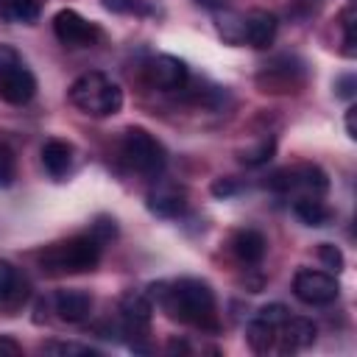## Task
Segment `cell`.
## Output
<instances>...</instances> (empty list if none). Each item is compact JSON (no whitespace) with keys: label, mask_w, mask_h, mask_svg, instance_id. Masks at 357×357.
Segmentation results:
<instances>
[{"label":"cell","mask_w":357,"mask_h":357,"mask_svg":"<svg viewBox=\"0 0 357 357\" xmlns=\"http://www.w3.org/2000/svg\"><path fill=\"white\" fill-rule=\"evenodd\" d=\"M145 293L153 301V307H159L170 321L209 332L218 329V298L209 282L181 276L173 282H153Z\"/></svg>","instance_id":"6da1fadb"},{"label":"cell","mask_w":357,"mask_h":357,"mask_svg":"<svg viewBox=\"0 0 357 357\" xmlns=\"http://www.w3.org/2000/svg\"><path fill=\"white\" fill-rule=\"evenodd\" d=\"M103 254V243L95 240L89 231L75 234L59 243H50L39 251V268L47 276H75V273H89L98 268Z\"/></svg>","instance_id":"7a4b0ae2"},{"label":"cell","mask_w":357,"mask_h":357,"mask_svg":"<svg viewBox=\"0 0 357 357\" xmlns=\"http://www.w3.org/2000/svg\"><path fill=\"white\" fill-rule=\"evenodd\" d=\"M70 103L89 117H109L123 109V89L109 75L92 70L78 75L67 89Z\"/></svg>","instance_id":"3957f363"},{"label":"cell","mask_w":357,"mask_h":357,"mask_svg":"<svg viewBox=\"0 0 357 357\" xmlns=\"http://www.w3.org/2000/svg\"><path fill=\"white\" fill-rule=\"evenodd\" d=\"M120 153L128 162V167L145 178H159L167 167V151L165 145L142 126H128L123 131Z\"/></svg>","instance_id":"277c9868"},{"label":"cell","mask_w":357,"mask_h":357,"mask_svg":"<svg viewBox=\"0 0 357 357\" xmlns=\"http://www.w3.org/2000/svg\"><path fill=\"white\" fill-rule=\"evenodd\" d=\"M265 187L276 195H293V198H324L329 190V176L318 165H293L271 173L265 178Z\"/></svg>","instance_id":"5b68a950"},{"label":"cell","mask_w":357,"mask_h":357,"mask_svg":"<svg viewBox=\"0 0 357 357\" xmlns=\"http://www.w3.org/2000/svg\"><path fill=\"white\" fill-rule=\"evenodd\" d=\"M307 84V64L298 56L282 53L262 64L257 73V86L268 95H296Z\"/></svg>","instance_id":"8992f818"},{"label":"cell","mask_w":357,"mask_h":357,"mask_svg":"<svg viewBox=\"0 0 357 357\" xmlns=\"http://www.w3.org/2000/svg\"><path fill=\"white\" fill-rule=\"evenodd\" d=\"M151 318H153V301L142 290H126L120 298V324L117 335H126L128 346L134 351H148V332H151Z\"/></svg>","instance_id":"52a82bcc"},{"label":"cell","mask_w":357,"mask_h":357,"mask_svg":"<svg viewBox=\"0 0 357 357\" xmlns=\"http://www.w3.org/2000/svg\"><path fill=\"white\" fill-rule=\"evenodd\" d=\"M293 296L307 307H326V304L337 301L340 284H337L335 273H329V271L301 268L293 276Z\"/></svg>","instance_id":"ba28073f"},{"label":"cell","mask_w":357,"mask_h":357,"mask_svg":"<svg viewBox=\"0 0 357 357\" xmlns=\"http://www.w3.org/2000/svg\"><path fill=\"white\" fill-rule=\"evenodd\" d=\"M53 33L64 47H92L100 42V28L81 17L75 8H61L53 17Z\"/></svg>","instance_id":"9c48e42d"},{"label":"cell","mask_w":357,"mask_h":357,"mask_svg":"<svg viewBox=\"0 0 357 357\" xmlns=\"http://www.w3.org/2000/svg\"><path fill=\"white\" fill-rule=\"evenodd\" d=\"M145 81L153 86V89H162V92H176V89H184L187 81H190V70L181 59L176 56H167V53H159V56H151L145 61Z\"/></svg>","instance_id":"30bf717a"},{"label":"cell","mask_w":357,"mask_h":357,"mask_svg":"<svg viewBox=\"0 0 357 357\" xmlns=\"http://www.w3.org/2000/svg\"><path fill=\"white\" fill-rule=\"evenodd\" d=\"M153 181L156 184L145 195L148 209L156 218H178V215H184V209H187V190L181 184H176V181H159V178H153Z\"/></svg>","instance_id":"8fae6325"},{"label":"cell","mask_w":357,"mask_h":357,"mask_svg":"<svg viewBox=\"0 0 357 357\" xmlns=\"http://www.w3.org/2000/svg\"><path fill=\"white\" fill-rule=\"evenodd\" d=\"M47 304H50V310L56 312L59 321H64V324H81V321H86L92 315L95 298L86 290L67 287V290H56L47 298Z\"/></svg>","instance_id":"7c38bea8"},{"label":"cell","mask_w":357,"mask_h":357,"mask_svg":"<svg viewBox=\"0 0 357 357\" xmlns=\"http://www.w3.org/2000/svg\"><path fill=\"white\" fill-rule=\"evenodd\" d=\"M279 31V20L273 11L265 8H254L248 14H243V45H251L257 50H265L273 45Z\"/></svg>","instance_id":"4fadbf2b"},{"label":"cell","mask_w":357,"mask_h":357,"mask_svg":"<svg viewBox=\"0 0 357 357\" xmlns=\"http://www.w3.org/2000/svg\"><path fill=\"white\" fill-rule=\"evenodd\" d=\"M36 95V75L22 64L0 73V100L11 106H22Z\"/></svg>","instance_id":"5bb4252c"},{"label":"cell","mask_w":357,"mask_h":357,"mask_svg":"<svg viewBox=\"0 0 357 357\" xmlns=\"http://www.w3.org/2000/svg\"><path fill=\"white\" fill-rule=\"evenodd\" d=\"M315 324L310 318H301V315H287L284 324L279 326L276 332V349L279 354H287V351H298V349H307L315 343Z\"/></svg>","instance_id":"9a60e30c"},{"label":"cell","mask_w":357,"mask_h":357,"mask_svg":"<svg viewBox=\"0 0 357 357\" xmlns=\"http://www.w3.org/2000/svg\"><path fill=\"white\" fill-rule=\"evenodd\" d=\"M231 251L243 265H259L268 251V240L257 229H237L231 234Z\"/></svg>","instance_id":"2e32d148"},{"label":"cell","mask_w":357,"mask_h":357,"mask_svg":"<svg viewBox=\"0 0 357 357\" xmlns=\"http://www.w3.org/2000/svg\"><path fill=\"white\" fill-rule=\"evenodd\" d=\"M73 162H75V151L70 142L64 139H47L42 145V165L47 170L50 178H64L70 170H73Z\"/></svg>","instance_id":"e0dca14e"},{"label":"cell","mask_w":357,"mask_h":357,"mask_svg":"<svg viewBox=\"0 0 357 357\" xmlns=\"http://www.w3.org/2000/svg\"><path fill=\"white\" fill-rule=\"evenodd\" d=\"M45 0H0V17L14 25H33L42 14Z\"/></svg>","instance_id":"ac0fdd59"},{"label":"cell","mask_w":357,"mask_h":357,"mask_svg":"<svg viewBox=\"0 0 357 357\" xmlns=\"http://www.w3.org/2000/svg\"><path fill=\"white\" fill-rule=\"evenodd\" d=\"M293 212L304 226H312V229L326 226L335 218V212L324 204V198H296L293 201Z\"/></svg>","instance_id":"d6986e66"},{"label":"cell","mask_w":357,"mask_h":357,"mask_svg":"<svg viewBox=\"0 0 357 357\" xmlns=\"http://www.w3.org/2000/svg\"><path fill=\"white\" fill-rule=\"evenodd\" d=\"M273 151H276V139H273V137H265V139H259L254 148L240 151L237 159H240L245 167H259V165H268V162H271Z\"/></svg>","instance_id":"ffe728a7"},{"label":"cell","mask_w":357,"mask_h":357,"mask_svg":"<svg viewBox=\"0 0 357 357\" xmlns=\"http://www.w3.org/2000/svg\"><path fill=\"white\" fill-rule=\"evenodd\" d=\"M218 33L229 45H243V14H234V11L218 14Z\"/></svg>","instance_id":"44dd1931"},{"label":"cell","mask_w":357,"mask_h":357,"mask_svg":"<svg viewBox=\"0 0 357 357\" xmlns=\"http://www.w3.org/2000/svg\"><path fill=\"white\" fill-rule=\"evenodd\" d=\"M14 176H17V156L6 142H0V187H8Z\"/></svg>","instance_id":"7402d4cb"},{"label":"cell","mask_w":357,"mask_h":357,"mask_svg":"<svg viewBox=\"0 0 357 357\" xmlns=\"http://www.w3.org/2000/svg\"><path fill=\"white\" fill-rule=\"evenodd\" d=\"M89 234L106 245L109 240H114V237H117V220H114V218H109V215H100V218H95V223L89 226Z\"/></svg>","instance_id":"603a6c76"},{"label":"cell","mask_w":357,"mask_h":357,"mask_svg":"<svg viewBox=\"0 0 357 357\" xmlns=\"http://www.w3.org/2000/svg\"><path fill=\"white\" fill-rule=\"evenodd\" d=\"M318 257H321V262H324L329 271H335V273L343 271V254H340L337 245H332V243H321V245H318Z\"/></svg>","instance_id":"cb8c5ba5"},{"label":"cell","mask_w":357,"mask_h":357,"mask_svg":"<svg viewBox=\"0 0 357 357\" xmlns=\"http://www.w3.org/2000/svg\"><path fill=\"white\" fill-rule=\"evenodd\" d=\"M340 28H343V50L346 56H354V8L340 11Z\"/></svg>","instance_id":"d4e9b609"},{"label":"cell","mask_w":357,"mask_h":357,"mask_svg":"<svg viewBox=\"0 0 357 357\" xmlns=\"http://www.w3.org/2000/svg\"><path fill=\"white\" fill-rule=\"evenodd\" d=\"M42 351H45V354H98V351L89 349V346H81V343H61V340L45 343Z\"/></svg>","instance_id":"484cf974"},{"label":"cell","mask_w":357,"mask_h":357,"mask_svg":"<svg viewBox=\"0 0 357 357\" xmlns=\"http://www.w3.org/2000/svg\"><path fill=\"white\" fill-rule=\"evenodd\" d=\"M17 284V271L8 259H0V298H6Z\"/></svg>","instance_id":"4316f807"},{"label":"cell","mask_w":357,"mask_h":357,"mask_svg":"<svg viewBox=\"0 0 357 357\" xmlns=\"http://www.w3.org/2000/svg\"><path fill=\"white\" fill-rule=\"evenodd\" d=\"M17 64H22V56L17 53V47L0 42V73L11 70V67H17Z\"/></svg>","instance_id":"83f0119b"},{"label":"cell","mask_w":357,"mask_h":357,"mask_svg":"<svg viewBox=\"0 0 357 357\" xmlns=\"http://www.w3.org/2000/svg\"><path fill=\"white\" fill-rule=\"evenodd\" d=\"M354 89H357V78H354V75H340V78L335 81V95H337V98L351 100V98H354Z\"/></svg>","instance_id":"f1b7e54d"},{"label":"cell","mask_w":357,"mask_h":357,"mask_svg":"<svg viewBox=\"0 0 357 357\" xmlns=\"http://www.w3.org/2000/svg\"><path fill=\"white\" fill-rule=\"evenodd\" d=\"M14 357V354H22V346L14 340V337H8V335H0V357Z\"/></svg>","instance_id":"f546056e"},{"label":"cell","mask_w":357,"mask_h":357,"mask_svg":"<svg viewBox=\"0 0 357 357\" xmlns=\"http://www.w3.org/2000/svg\"><path fill=\"white\" fill-rule=\"evenodd\" d=\"M212 192L226 198V195H234V192H237V184H234L231 178H218V181L212 184Z\"/></svg>","instance_id":"4dcf8cb0"},{"label":"cell","mask_w":357,"mask_h":357,"mask_svg":"<svg viewBox=\"0 0 357 357\" xmlns=\"http://www.w3.org/2000/svg\"><path fill=\"white\" fill-rule=\"evenodd\" d=\"M346 134L349 139H357V109L354 106L346 109Z\"/></svg>","instance_id":"1f68e13d"}]
</instances>
